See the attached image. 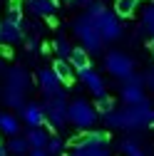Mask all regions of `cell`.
<instances>
[{
	"instance_id": "cell-7",
	"label": "cell",
	"mask_w": 154,
	"mask_h": 156,
	"mask_svg": "<svg viewBox=\"0 0 154 156\" xmlns=\"http://www.w3.org/2000/svg\"><path fill=\"white\" fill-rule=\"evenodd\" d=\"M142 77H137V74H132V77H127V82H124V87H122V102L124 104H137V102H142L144 99V87H142Z\"/></svg>"
},
{
	"instance_id": "cell-5",
	"label": "cell",
	"mask_w": 154,
	"mask_h": 156,
	"mask_svg": "<svg viewBox=\"0 0 154 156\" xmlns=\"http://www.w3.org/2000/svg\"><path fill=\"white\" fill-rule=\"evenodd\" d=\"M92 20H94V25H97V30H100V35H102L105 42H114V40H119V37H122V23H119V17L114 15V12H109L107 8L97 17H92Z\"/></svg>"
},
{
	"instance_id": "cell-33",
	"label": "cell",
	"mask_w": 154,
	"mask_h": 156,
	"mask_svg": "<svg viewBox=\"0 0 154 156\" xmlns=\"http://www.w3.org/2000/svg\"><path fill=\"white\" fill-rule=\"evenodd\" d=\"M0 67H3V65H0Z\"/></svg>"
},
{
	"instance_id": "cell-11",
	"label": "cell",
	"mask_w": 154,
	"mask_h": 156,
	"mask_svg": "<svg viewBox=\"0 0 154 156\" xmlns=\"http://www.w3.org/2000/svg\"><path fill=\"white\" fill-rule=\"evenodd\" d=\"M23 119L28 122V126H42L45 124V112H42V104L37 102H30V104H23Z\"/></svg>"
},
{
	"instance_id": "cell-4",
	"label": "cell",
	"mask_w": 154,
	"mask_h": 156,
	"mask_svg": "<svg viewBox=\"0 0 154 156\" xmlns=\"http://www.w3.org/2000/svg\"><path fill=\"white\" fill-rule=\"evenodd\" d=\"M42 112H45V122L52 129H62L67 124V102H65V94L47 97V102L42 104Z\"/></svg>"
},
{
	"instance_id": "cell-10",
	"label": "cell",
	"mask_w": 154,
	"mask_h": 156,
	"mask_svg": "<svg viewBox=\"0 0 154 156\" xmlns=\"http://www.w3.org/2000/svg\"><path fill=\"white\" fill-rule=\"evenodd\" d=\"M20 40H23V23H15V20H3L0 23V42L15 45Z\"/></svg>"
},
{
	"instance_id": "cell-1",
	"label": "cell",
	"mask_w": 154,
	"mask_h": 156,
	"mask_svg": "<svg viewBox=\"0 0 154 156\" xmlns=\"http://www.w3.org/2000/svg\"><path fill=\"white\" fill-rule=\"evenodd\" d=\"M105 122L107 126H114V129H142L147 124H154V104L142 99L137 104H127L119 112L112 109L105 114Z\"/></svg>"
},
{
	"instance_id": "cell-29",
	"label": "cell",
	"mask_w": 154,
	"mask_h": 156,
	"mask_svg": "<svg viewBox=\"0 0 154 156\" xmlns=\"http://www.w3.org/2000/svg\"><path fill=\"white\" fill-rule=\"evenodd\" d=\"M28 154H30V156H50V154H47L45 149H30Z\"/></svg>"
},
{
	"instance_id": "cell-27",
	"label": "cell",
	"mask_w": 154,
	"mask_h": 156,
	"mask_svg": "<svg viewBox=\"0 0 154 156\" xmlns=\"http://www.w3.org/2000/svg\"><path fill=\"white\" fill-rule=\"evenodd\" d=\"M90 3L92 0H70V5H75V8H90Z\"/></svg>"
},
{
	"instance_id": "cell-2",
	"label": "cell",
	"mask_w": 154,
	"mask_h": 156,
	"mask_svg": "<svg viewBox=\"0 0 154 156\" xmlns=\"http://www.w3.org/2000/svg\"><path fill=\"white\" fill-rule=\"evenodd\" d=\"M72 30H75V35H77V37H80L82 47H85L90 55H97V52H102L105 40H102V35H100L97 25H94V20H92V17H90L87 12H82V15L75 20Z\"/></svg>"
},
{
	"instance_id": "cell-20",
	"label": "cell",
	"mask_w": 154,
	"mask_h": 156,
	"mask_svg": "<svg viewBox=\"0 0 154 156\" xmlns=\"http://www.w3.org/2000/svg\"><path fill=\"white\" fill-rule=\"evenodd\" d=\"M3 99H5V104H8V107H23V104H25V94H23V92H17V89L5 87Z\"/></svg>"
},
{
	"instance_id": "cell-25",
	"label": "cell",
	"mask_w": 154,
	"mask_h": 156,
	"mask_svg": "<svg viewBox=\"0 0 154 156\" xmlns=\"http://www.w3.org/2000/svg\"><path fill=\"white\" fill-rule=\"evenodd\" d=\"M94 109L97 112H102V114H107V112H112L114 109V102H112V97H97V104H94Z\"/></svg>"
},
{
	"instance_id": "cell-30",
	"label": "cell",
	"mask_w": 154,
	"mask_h": 156,
	"mask_svg": "<svg viewBox=\"0 0 154 156\" xmlns=\"http://www.w3.org/2000/svg\"><path fill=\"white\" fill-rule=\"evenodd\" d=\"M0 156H8V146H3V144H0Z\"/></svg>"
},
{
	"instance_id": "cell-14",
	"label": "cell",
	"mask_w": 154,
	"mask_h": 156,
	"mask_svg": "<svg viewBox=\"0 0 154 156\" xmlns=\"http://www.w3.org/2000/svg\"><path fill=\"white\" fill-rule=\"evenodd\" d=\"M52 72L57 74V80H60L62 84H72V82H75V67H72L67 60H55Z\"/></svg>"
},
{
	"instance_id": "cell-12",
	"label": "cell",
	"mask_w": 154,
	"mask_h": 156,
	"mask_svg": "<svg viewBox=\"0 0 154 156\" xmlns=\"http://www.w3.org/2000/svg\"><path fill=\"white\" fill-rule=\"evenodd\" d=\"M25 5L37 17H52L57 10V0H25Z\"/></svg>"
},
{
	"instance_id": "cell-15",
	"label": "cell",
	"mask_w": 154,
	"mask_h": 156,
	"mask_svg": "<svg viewBox=\"0 0 154 156\" xmlns=\"http://www.w3.org/2000/svg\"><path fill=\"white\" fill-rule=\"evenodd\" d=\"M67 62L80 72V69H85V67H92L90 65V52L85 50V47H72V52H70V57H67Z\"/></svg>"
},
{
	"instance_id": "cell-21",
	"label": "cell",
	"mask_w": 154,
	"mask_h": 156,
	"mask_svg": "<svg viewBox=\"0 0 154 156\" xmlns=\"http://www.w3.org/2000/svg\"><path fill=\"white\" fill-rule=\"evenodd\" d=\"M122 151H124V156H147V151L137 141H132V139H124L122 141Z\"/></svg>"
},
{
	"instance_id": "cell-17",
	"label": "cell",
	"mask_w": 154,
	"mask_h": 156,
	"mask_svg": "<svg viewBox=\"0 0 154 156\" xmlns=\"http://www.w3.org/2000/svg\"><path fill=\"white\" fill-rule=\"evenodd\" d=\"M0 131L8 134V136H17V131H20V124H17V119H15L13 114L0 112Z\"/></svg>"
},
{
	"instance_id": "cell-28",
	"label": "cell",
	"mask_w": 154,
	"mask_h": 156,
	"mask_svg": "<svg viewBox=\"0 0 154 156\" xmlns=\"http://www.w3.org/2000/svg\"><path fill=\"white\" fill-rule=\"evenodd\" d=\"M144 82H147V84H149V89L154 92V69H149V72H147V77H144Z\"/></svg>"
},
{
	"instance_id": "cell-6",
	"label": "cell",
	"mask_w": 154,
	"mask_h": 156,
	"mask_svg": "<svg viewBox=\"0 0 154 156\" xmlns=\"http://www.w3.org/2000/svg\"><path fill=\"white\" fill-rule=\"evenodd\" d=\"M105 67H107L109 74L119 77V80H127V77L134 74V60L127 57L124 52H109L105 57Z\"/></svg>"
},
{
	"instance_id": "cell-8",
	"label": "cell",
	"mask_w": 154,
	"mask_h": 156,
	"mask_svg": "<svg viewBox=\"0 0 154 156\" xmlns=\"http://www.w3.org/2000/svg\"><path fill=\"white\" fill-rule=\"evenodd\" d=\"M37 82H40V89H42L45 97H60V94H62V82L57 80V74L52 72V67L40 69V74H37Z\"/></svg>"
},
{
	"instance_id": "cell-22",
	"label": "cell",
	"mask_w": 154,
	"mask_h": 156,
	"mask_svg": "<svg viewBox=\"0 0 154 156\" xmlns=\"http://www.w3.org/2000/svg\"><path fill=\"white\" fill-rule=\"evenodd\" d=\"M142 30H147V32L154 35V3L144 8V15H142Z\"/></svg>"
},
{
	"instance_id": "cell-9",
	"label": "cell",
	"mask_w": 154,
	"mask_h": 156,
	"mask_svg": "<svg viewBox=\"0 0 154 156\" xmlns=\"http://www.w3.org/2000/svg\"><path fill=\"white\" fill-rule=\"evenodd\" d=\"M80 80L85 82V87L94 94V97H105L107 94V89H105V82H102V77L94 72L92 67H85V69H80Z\"/></svg>"
},
{
	"instance_id": "cell-23",
	"label": "cell",
	"mask_w": 154,
	"mask_h": 156,
	"mask_svg": "<svg viewBox=\"0 0 154 156\" xmlns=\"http://www.w3.org/2000/svg\"><path fill=\"white\" fill-rule=\"evenodd\" d=\"M8 20L23 23V3H20V0H13V3L8 5Z\"/></svg>"
},
{
	"instance_id": "cell-32",
	"label": "cell",
	"mask_w": 154,
	"mask_h": 156,
	"mask_svg": "<svg viewBox=\"0 0 154 156\" xmlns=\"http://www.w3.org/2000/svg\"><path fill=\"white\" fill-rule=\"evenodd\" d=\"M0 136H3V131H0Z\"/></svg>"
},
{
	"instance_id": "cell-26",
	"label": "cell",
	"mask_w": 154,
	"mask_h": 156,
	"mask_svg": "<svg viewBox=\"0 0 154 156\" xmlns=\"http://www.w3.org/2000/svg\"><path fill=\"white\" fill-rule=\"evenodd\" d=\"M62 139H57V136H52V139H47V144H45V151L50 154V156H55V154H60L62 151Z\"/></svg>"
},
{
	"instance_id": "cell-19",
	"label": "cell",
	"mask_w": 154,
	"mask_h": 156,
	"mask_svg": "<svg viewBox=\"0 0 154 156\" xmlns=\"http://www.w3.org/2000/svg\"><path fill=\"white\" fill-rule=\"evenodd\" d=\"M30 151V144L28 139H20V136H13L10 144H8V154H15V156H25Z\"/></svg>"
},
{
	"instance_id": "cell-24",
	"label": "cell",
	"mask_w": 154,
	"mask_h": 156,
	"mask_svg": "<svg viewBox=\"0 0 154 156\" xmlns=\"http://www.w3.org/2000/svg\"><path fill=\"white\" fill-rule=\"evenodd\" d=\"M55 52L60 55V60H67L70 52H72V47H70V42L65 40V37H57V40H55Z\"/></svg>"
},
{
	"instance_id": "cell-13",
	"label": "cell",
	"mask_w": 154,
	"mask_h": 156,
	"mask_svg": "<svg viewBox=\"0 0 154 156\" xmlns=\"http://www.w3.org/2000/svg\"><path fill=\"white\" fill-rule=\"evenodd\" d=\"M8 87L10 89H17V92H28V87H30V74L23 69V67H15V69H10L8 72Z\"/></svg>"
},
{
	"instance_id": "cell-18",
	"label": "cell",
	"mask_w": 154,
	"mask_h": 156,
	"mask_svg": "<svg viewBox=\"0 0 154 156\" xmlns=\"http://www.w3.org/2000/svg\"><path fill=\"white\" fill-rule=\"evenodd\" d=\"M139 0H114V15L117 17H132Z\"/></svg>"
},
{
	"instance_id": "cell-3",
	"label": "cell",
	"mask_w": 154,
	"mask_h": 156,
	"mask_svg": "<svg viewBox=\"0 0 154 156\" xmlns=\"http://www.w3.org/2000/svg\"><path fill=\"white\" fill-rule=\"evenodd\" d=\"M67 122L75 124L77 129H90L97 122V109L87 99H75V102L67 104Z\"/></svg>"
},
{
	"instance_id": "cell-31",
	"label": "cell",
	"mask_w": 154,
	"mask_h": 156,
	"mask_svg": "<svg viewBox=\"0 0 154 156\" xmlns=\"http://www.w3.org/2000/svg\"><path fill=\"white\" fill-rule=\"evenodd\" d=\"M149 52L154 55V35H152V40H149Z\"/></svg>"
},
{
	"instance_id": "cell-16",
	"label": "cell",
	"mask_w": 154,
	"mask_h": 156,
	"mask_svg": "<svg viewBox=\"0 0 154 156\" xmlns=\"http://www.w3.org/2000/svg\"><path fill=\"white\" fill-rule=\"evenodd\" d=\"M28 144H30V149H45V144H47V131L42 129V126H30V131H28Z\"/></svg>"
}]
</instances>
